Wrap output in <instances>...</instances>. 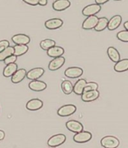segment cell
<instances>
[{"label": "cell", "instance_id": "obj_1", "mask_svg": "<svg viewBox=\"0 0 128 148\" xmlns=\"http://www.w3.org/2000/svg\"><path fill=\"white\" fill-rule=\"evenodd\" d=\"M101 146L107 148H116L119 146V140L115 136H107L103 137L100 141Z\"/></svg>", "mask_w": 128, "mask_h": 148}, {"label": "cell", "instance_id": "obj_2", "mask_svg": "<svg viewBox=\"0 0 128 148\" xmlns=\"http://www.w3.org/2000/svg\"><path fill=\"white\" fill-rule=\"evenodd\" d=\"M65 141H66V136L64 134H57L50 138L47 141V145L51 147H56L62 145L64 142H65Z\"/></svg>", "mask_w": 128, "mask_h": 148}, {"label": "cell", "instance_id": "obj_3", "mask_svg": "<svg viewBox=\"0 0 128 148\" xmlns=\"http://www.w3.org/2000/svg\"><path fill=\"white\" fill-rule=\"evenodd\" d=\"M76 111V107L75 106L72 104H68V105H65L60 107L57 112V114L60 117H68V116L72 115Z\"/></svg>", "mask_w": 128, "mask_h": 148}, {"label": "cell", "instance_id": "obj_4", "mask_svg": "<svg viewBox=\"0 0 128 148\" xmlns=\"http://www.w3.org/2000/svg\"><path fill=\"white\" fill-rule=\"evenodd\" d=\"M101 10L100 5L98 4H92L89 5H87L82 11V14L85 16H92V15L97 14Z\"/></svg>", "mask_w": 128, "mask_h": 148}, {"label": "cell", "instance_id": "obj_5", "mask_svg": "<svg viewBox=\"0 0 128 148\" xmlns=\"http://www.w3.org/2000/svg\"><path fill=\"white\" fill-rule=\"evenodd\" d=\"M92 138V135L91 132L83 130L75 134L74 136V141L76 143H85L90 141Z\"/></svg>", "mask_w": 128, "mask_h": 148}, {"label": "cell", "instance_id": "obj_6", "mask_svg": "<svg viewBox=\"0 0 128 148\" xmlns=\"http://www.w3.org/2000/svg\"><path fill=\"white\" fill-rule=\"evenodd\" d=\"M100 97V92L98 90H88L84 91L82 94L81 98L82 100L84 102H92L98 99Z\"/></svg>", "mask_w": 128, "mask_h": 148}, {"label": "cell", "instance_id": "obj_7", "mask_svg": "<svg viewBox=\"0 0 128 148\" xmlns=\"http://www.w3.org/2000/svg\"><path fill=\"white\" fill-rule=\"evenodd\" d=\"M98 20H99V17H98L96 15L88 16L83 22L82 27H83V29H85V30L94 29V27L98 23Z\"/></svg>", "mask_w": 128, "mask_h": 148}, {"label": "cell", "instance_id": "obj_8", "mask_svg": "<svg viewBox=\"0 0 128 148\" xmlns=\"http://www.w3.org/2000/svg\"><path fill=\"white\" fill-rule=\"evenodd\" d=\"M83 73V70L78 67H71L66 69L65 71V75L70 79H75L81 76Z\"/></svg>", "mask_w": 128, "mask_h": 148}, {"label": "cell", "instance_id": "obj_9", "mask_svg": "<svg viewBox=\"0 0 128 148\" xmlns=\"http://www.w3.org/2000/svg\"><path fill=\"white\" fill-rule=\"evenodd\" d=\"M65 62V58L62 56H59V57H56L54 58V59H52L49 64L48 68L50 71H55L61 68L64 65Z\"/></svg>", "mask_w": 128, "mask_h": 148}, {"label": "cell", "instance_id": "obj_10", "mask_svg": "<svg viewBox=\"0 0 128 148\" xmlns=\"http://www.w3.org/2000/svg\"><path fill=\"white\" fill-rule=\"evenodd\" d=\"M12 41L18 45H27L30 43L31 39L26 34H18L12 37Z\"/></svg>", "mask_w": 128, "mask_h": 148}, {"label": "cell", "instance_id": "obj_11", "mask_svg": "<svg viewBox=\"0 0 128 148\" xmlns=\"http://www.w3.org/2000/svg\"><path fill=\"white\" fill-rule=\"evenodd\" d=\"M70 6L69 0H56L52 3V8L56 11H62L68 8Z\"/></svg>", "mask_w": 128, "mask_h": 148}, {"label": "cell", "instance_id": "obj_12", "mask_svg": "<svg viewBox=\"0 0 128 148\" xmlns=\"http://www.w3.org/2000/svg\"><path fill=\"white\" fill-rule=\"evenodd\" d=\"M44 73V70L41 67H36L33 68L26 73V77L30 80H36L41 77L43 74Z\"/></svg>", "mask_w": 128, "mask_h": 148}, {"label": "cell", "instance_id": "obj_13", "mask_svg": "<svg viewBox=\"0 0 128 148\" xmlns=\"http://www.w3.org/2000/svg\"><path fill=\"white\" fill-rule=\"evenodd\" d=\"M66 127L70 132H79L83 130V126L80 122L76 121H69L66 123Z\"/></svg>", "mask_w": 128, "mask_h": 148}, {"label": "cell", "instance_id": "obj_14", "mask_svg": "<svg viewBox=\"0 0 128 148\" xmlns=\"http://www.w3.org/2000/svg\"><path fill=\"white\" fill-rule=\"evenodd\" d=\"M44 25H45V27L47 29L53 30V29H57L61 27L63 25V21L59 18H53L47 20Z\"/></svg>", "mask_w": 128, "mask_h": 148}, {"label": "cell", "instance_id": "obj_15", "mask_svg": "<svg viewBox=\"0 0 128 148\" xmlns=\"http://www.w3.org/2000/svg\"><path fill=\"white\" fill-rule=\"evenodd\" d=\"M121 21H122V17L120 15H115L109 20L107 28L110 31H113L119 27V25L121 23Z\"/></svg>", "mask_w": 128, "mask_h": 148}, {"label": "cell", "instance_id": "obj_16", "mask_svg": "<svg viewBox=\"0 0 128 148\" xmlns=\"http://www.w3.org/2000/svg\"><path fill=\"white\" fill-rule=\"evenodd\" d=\"M25 77H26V71L23 68L19 69L11 76V82L14 84L20 83L25 79Z\"/></svg>", "mask_w": 128, "mask_h": 148}, {"label": "cell", "instance_id": "obj_17", "mask_svg": "<svg viewBox=\"0 0 128 148\" xmlns=\"http://www.w3.org/2000/svg\"><path fill=\"white\" fill-rule=\"evenodd\" d=\"M25 107L29 111L39 110L43 107V102L39 99H32L26 103Z\"/></svg>", "mask_w": 128, "mask_h": 148}, {"label": "cell", "instance_id": "obj_18", "mask_svg": "<svg viewBox=\"0 0 128 148\" xmlns=\"http://www.w3.org/2000/svg\"><path fill=\"white\" fill-rule=\"evenodd\" d=\"M29 88L34 91H42L47 88V84L39 80H32L29 84Z\"/></svg>", "mask_w": 128, "mask_h": 148}, {"label": "cell", "instance_id": "obj_19", "mask_svg": "<svg viewBox=\"0 0 128 148\" xmlns=\"http://www.w3.org/2000/svg\"><path fill=\"white\" fill-rule=\"evenodd\" d=\"M65 53V49L61 47L58 46H53L47 50V55L51 58H56L61 56Z\"/></svg>", "mask_w": 128, "mask_h": 148}, {"label": "cell", "instance_id": "obj_20", "mask_svg": "<svg viewBox=\"0 0 128 148\" xmlns=\"http://www.w3.org/2000/svg\"><path fill=\"white\" fill-rule=\"evenodd\" d=\"M114 70L116 72L121 73L128 71V58L120 59L114 66Z\"/></svg>", "mask_w": 128, "mask_h": 148}, {"label": "cell", "instance_id": "obj_21", "mask_svg": "<svg viewBox=\"0 0 128 148\" xmlns=\"http://www.w3.org/2000/svg\"><path fill=\"white\" fill-rule=\"evenodd\" d=\"M87 82L84 79H80L76 82L75 85H74V90L73 92L75 93V94L77 95H82V94L84 91V88L86 85Z\"/></svg>", "mask_w": 128, "mask_h": 148}, {"label": "cell", "instance_id": "obj_22", "mask_svg": "<svg viewBox=\"0 0 128 148\" xmlns=\"http://www.w3.org/2000/svg\"><path fill=\"white\" fill-rule=\"evenodd\" d=\"M107 55H108L109 59L112 62H115V63L118 62L120 58H121V56H120L118 51L113 47H109L107 49Z\"/></svg>", "mask_w": 128, "mask_h": 148}, {"label": "cell", "instance_id": "obj_23", "mask_svg": "<svg viewBox=\"0 0 128 148\" xmlns=\"http://www.w3.org/2000/svg\"><path fill=\"white\" fill-rule=\"evenodd\" d=\"M17 71V64L16 63H11L6 65V67L4 68L3 76L5 77H11L13 74Z\"/></svg>", "mask_w": 128, "mask_h": 148}, {"label": "cell", "instance_id": "obj_24", "mask_svg": "<svg viewBox=\"0 0 128 148\" xmlns=\"http://www.w3.org/2000/svg\"><path fill=\"white\" fill-rule=\"evenodd\" d=\"M108 19L107 17H100L98 20V23L94 27V30L96 32H102L105 29H107V25H108Z\"/></svg>", "mask_w": 128, "mask_h": 148}, {"label": "cell", "instance_id": "obj_25", "mask_svg": "<svg viewBox=\"0 0 128 148\" xmlns=\"http://www.w3.org/2000/svg\"><path fill=\"white\" fill-rule=\"evenodd\" d=\"M61 90L65 94H70L74 90V85L71 83V82L68 80H65L61 83Z\"/></svg>", "mask_w": 128, "mask_h": 148}, {"label": "cell", "instance_id": "obj_26", "mask_svg": "<svg viewBox=\"0 0 128 148\" xmlns=\"http://www.w3.org/2000/svg\"><path fill=\"white\" fill-rule=\"evenodd\" d=\"M14 55L18 57V56H21L27 53V51L29 50V47H28L27 45H18V44H16V46L14 47Z\"/></svg>", "mask_w": 128, "mask_h": 148}, {"label": "cell", "instance_id": "obj_27", "mask_svg": "<svg viewBox=\"0 0 128 148\" xmlns=\"http://www.w3.org/2000/svg\"><path fill=\"white\" fill-rule=\"evenodd\" d=\"M14 47H10V46L6 47V49L0 53V62H4V60L6 59V58L14 54Z\"/></svg>", "mask_w": 128, "mask_h": 148}, {"label": "cell", "instance_id": "obj_28", "mask_svg": "<svg viewBox=\"0 0 128 148\" xmlns=\"http://www.w3.org/2000/svg\"><path fill=\"white\" fill-rule=\"evenodd\" d=\"M56 45V42L52 39H45L40 43V47L43 50H48L50 48Z\"/></svg>", "mask_w": 128, "mask_h": 148}, {"label": "cell", "instance_id": "obj_29", "mask_svg": "<svg viewBox=\"0 0 128 148\" xmlns=\"http://www.w3.org/2000/svg\"><path fill=\"white\" fill-rule=\"evenodd\" d=\"M117 38L119 40L122 42H128V31L125 30V31L119 32L117 34Z\"/></svg>", "mask_w": 128, "mask_h": 148}, {"label": "cell", "instance_id": "obj_30", "mask_svg": "<svg viewBox=\"0 0 128 148\" xmlns=\"http://www.w3.org/2000/svg\"><path fill=\"white\" fill-rule=\"evenodd\" d=\"M98 83L94 82H87L85 85V88H84V91H88V90H98ZM83 91V92H84Z\"/></svg>", "mask_w": 128, "mask_h": 148}, {"label": "cell", "instance_id": "obj_31", "mask_svg": "<svg viewBox=\"0 0 128 148\" xmlns=\"http://www.w3.org/2000/svg\"><path fill=\"white\" fill-rule=\"evenodd\" d=\"M17 59V56H16L15 55H11V56H8V58H6V59L4 60V62L6 64H9L11 63H14L15 62Z\"/></svg>", "mask_w": 128, "mask_h": 148}, {"label": "cell", "instance_id": "obj_32", "mask_svg": "<svg viewBox=\"0 0 128 148\" xmlns=\"http://www.w3.org/2000/svg\"><path fill=\"white\" fill-rule=\"evenodd\" d=\"M8 46H9V42L7 40H0V53L6 49V47H8Z\"/></svg>", "mask_w": 128, "mask_h": 148}, {"label": "cell", "instance_id": "obj_33", "mask_svg": "<svg viewBox=\"0 0 128 148\" xmlns=\"http://www.w3.org/2000/svg\"><path fill=\"white\" fill-rule=\"evenodd\" d=\"M23 1L29 5L36 6L38 5V0H23Z\"/></svg>", "mask_w": 128, "mask_h": 148}, {"label": "cell", "instance_id": "obj_34", "mask_svg": "<svg viewBox=\"0 0 128 148\" xmlns=\"http://www.w3.org/2000/svg\"><path fill=\"white\" fill-rule=\"evenodd\" d=\"M47 0H38V5L41 6L47 5Z\"/></svg>", "mask_w": 128, "mask_h": 148}, {"label": "cell", "instance_id": "obj_35", "mask_svg": "<svg viewBox=\"0 0 128 148\" xmlns=\"http://www.w3.org/2000/svg\"><path fill=\"white\" fill-rule=\"evenodd\" d=\"M109 0H95V3L98 5H103V4L107 3Z\"/></svg>", "mask_w": 128, "mask_h": 148}, {"label": "cell", "instance_id": "obj_36", "mask_svg": "<svg viewBox=\"0 0 128 148\" xmlns=\"http://www.w3.org/2000/svg\"><path fill=\"white\" fill-rule=\"evenodd\" d=\"M5 136H6V133L4 132L3 130H0V141H2L5 138Z\"/></svg>", "mask_w": 128, "mask_h": 148}, {"label": "cell", "instance_id": "obj_37", "mask_svg": "<svg viewBox=\"0 0 128 148\" xmlns=\"http://www.w3.org/2000/svg\"><path fill=\"white\" fill-rule=\"evenodd\" d=\"M124 27H125V29H126V30L128 31V21H126L125 23H124Z\"/></svg>", "mask_w": 128, "mask_h": 148}, {"label": "cell", "instance_id": "obj_38", "mask_svg": "<svg viewBox=\"0 0 128 148\" xmlns=\"http://www.w3.org/2000/svg\"><path fill=\"white\" fill-rule=\"evenodd\" d=\"M115 1H121V0H115Z\"/></svg>", "mask_w": 128, "mask_h": 148}]
</instances>
